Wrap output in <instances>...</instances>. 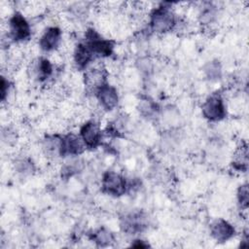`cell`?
<instances>
[{"mask_svg":"<svg viewBox=\"0 0 249 249\" xmlns=\"http://www.w3.org/2000/svg\"><path fill=\"white\" fill-rule=\"evenodd\" d=\"M176 26V17L170 7L161 5L153 10L150 16V27L158 33L171 31Z\"/></svg>","mask_w":249,"mask_h":249,"instance_id":"6da1fadb","label":"cell"},{"mask_svg":"<svg viewBox=\"0 0 249 249\" xmlns=\"http://www.w3.org/2000/svg\"><path fill=\"white\" fill-rule=\"evenodd\" d=\"M202 115L211 122L221 121L226 117V107L223 98L218 93H213L203 102Z\"/></svg>","mask_w":249,"mask_h":249,"instance_id":"7a4b0ae2","label":"cell"},{"mask_svg":"<svg viewBox=\"0 0 249 249\" xmlns=\"http://www.w3.org/2000/svg\"><path fill=\"white\" fill-rule=\"evenodd\" d=\"M101 187L104 193L110 196H119L125 193L127 185L121 174L115 171H107L102 177Z\"/></svg>","mask_w":249,"mask_h":249,"instance_id":"3957f363","label":"cell"},{"mask_svg":"<svg viewBox=\"0 0 249 249\" xmlns=\"http://www.w3.org/2000/svg\"><path fill=\"white\" fill-rule=\"evenodd\" d=\"M9 32L15 41H24L30 37V25L20 13L16 12L9 19Z\"/></svg>","mask_w":249,"mask_h":249,"instance_id":"277c9868","label":"cell"},{"mask_svg":"<svg viewBox=\"0 0 249 249\" xmlns=\"http://www.w3.org/2000/svg\"><path fill=\"white\" fill-rule=\"evenodd\" d=\"M80 137L87 148L92 149L97 147L101 140V130L99 125L93 121L85 123L80 129Z\"/></svg>","mask_w":249,"mask_h":249,"instance_id":"5b68a950","label":"cell"},{"mask_svg":"<svg viewBox=\"0 0 249 249\" xmlns=\"http://www.w3.org/2000/svg\"><path fill=\"white\" fill-rule=\"evenodd\" d=\"M85 148L82 138L76 134L69 133L61 137L60 156H78L84 152Z\"/></svg>","mask_w":249,"mask_h":249,"instance_id":"8992f818","label":"cell"},{"mask_svg":"<svg viewBox=\"0 0 249 249\" xmlns=\"http://www.w3.org/2000/svg\"><path fill=\"white\" fill-rule=\"evenodd\" d=\"M96 96L101 107L107 111L113 110L118 105L119 95L117 89L106 83L97 89Z\"/></svg>","mask_w":249,"mask_h":249,"instance_id":"52a82bcc","label":"cell"},{"mask_svg":"<svg viewBox=\"0 0 249 249\" xmlns=\"http://www.w3.org/2000/svg\"><path fill=\"white\" fill-rule=\"evenodd\" d=\"M211 235L218 242H225L231 239L234 233V228L228 221L223 219H218L212 223L210 228Z\"/></svg>","mask_w":249,"mask_h":249,"instance_id":"ba28073f","label":"cell"},{"mask_svg":"<svg viewBox=\"0 0 249 249\" xmlns=\"http://www.w3.org/2000/svg\"><path fill=\"white\" fill-rule=\"evenodd\" d=\"M147 218L142 212H133L126 215L122 222V228L125 232L135 233L142 231L146 226Z\"/></svg>","mask_w":249,"mask_h":249,"instance_id":"9c48e42d","label":"cell"},{"mask_svg":"<svg viewBox=\"0 0 249 249\" xmlns=\"http://www.w3.org/2000/svg\"><path fill=\"white\" fill-rule=\"evenodd\" d=\"M61 31L56 26H52L46 29L40 38L39 45L44 52L54 51L60 44Z\"/></svg>","mask_w":249,"mask_h":249,"instance_id":"30bf717a","label":"cell"},{"mask_svg":"<svg viewBox=\"0 0 249 249\" xmlns=\"http://www.w3.org/2000/svg\"><path fill=\"white\" fill-rule=\"evenodd\" d=\"M85 84L88 87L93 88L95 90H97V89L105 84L104 69L101 67H93L88 69L85 74Z\"/></svg>","mask_w":249,"mask_h":249,"instance_id":"8fae6325","label":"cell"},{"mask_svg":"<svg viewBox=\"0 0 249 249\" xmlns=\"http://www.w3.org/2000/svg\"><path fill=\"white\" fill-rule=\"evenodd\" d=\"M93 53L86 43L79 44L74 53V60L76 65L83 69L86 68L93 59Z\"/></svg>","mask_w":249,"mask_h":249,"instance_id":"7c38bea8","label":"cell"},{"mask_svg":"<svg viewBox=\"0 0 249 249\" xmlns=\"http://www.w3.org/2000/svg\"><path fill=\"white\" fill-rule=\"evenodd\" d=\"M35 73L40 81L48 79L53 73V65L47 58H40L35 66Z\"/></svg>","mask_w":249,"mask_h":249,"instance_id":"4fadbf2b","label":"cell"},{"mask_svg":"<svg viewBox=\"0 0 249 249\" xmlns=\"http://www.w3.org/2000/svg\"><path fill=\"white\" fill-rule=\"evenodd\" d=\"M92 239L99 246H107L114 241V236L109 230L105 228H101L94 232Z\"/></svg>","mask_w":249,"mask_h":249,"instance_id":"5bb4252c","label":"cell"},{"mask_svg":"<svg viewBox=\"0 0 249 249\" xmlns=\"http://www.w3.org/2000/svg\"><path fill=\"white\" fill-rule=\"evenodd\" d=\"M205 73L210 79H217L221 76V66L217 61H211L205 66Z\"/></svg>","mask_w":249,"mask_h":249,"instance_id":"9a60e30c","label":"cell"},{"mask_svg":"<svg viewBox=\"0 0 249 249\" xmlns=\"http://www.w3.org/2000/svg\"><path fill=\"white\" fill-rule=\"evenodd\" d=\"M142 115L146 116V117H152L153 115L156 114L157 112V106L155 103H153L150 100H142L140 103V107H139Z\"/></svg>","mask_w":249,"mask_h":249,"instance_id":"2e32d148","label":"cell"},{"mask_svg":"<svg viewBox=\"0 0 249 249\" xmlns=\"http://www.w3.org/2000/svg\"><path fill=\"white\" fill-rule=\"evenodd\" d=\"M248 186L247 184H244L239 187L237 191V200L241 208L246 209L248 206Z\"/></svg>","mask_w":249,"mask_h":249,"instance_id":"e0dca14e","label":"cell"},{"mask_svg":"<svg viewBox=\"0 0 249 249\" xmlns=\"http://www.w3.org/2000/svg\"><path fill=\"white\" fill-rule=\"evenodd\" d=\"M18 172H21L23 174L30 173L33 170V164L30 160L23 159L18 161Z\"/></svg>","mask_w":249,"mask_h":249,"instance_id":"ac0fdd59","label":"cell"},{"mask_svg":"<svg viewBox=\"0 0 249 249\" xmlns=\"http://www.w3.org/2000/svg\"><path fill=\"white\" fill-rule=\"evenodd\" d=\"M8 85H9L8 81H6L4 79V77H2V80H1V99L2 100L5 99V97L8 93V89H9Z\"/></svg>","mask_w":249,"mask_h":249,"instance_id":"d6986e66","label":"cell"}]
</instances>
